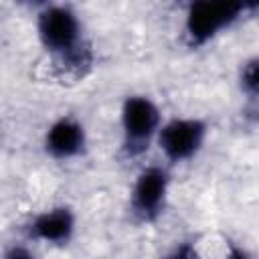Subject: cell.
Listing matches in <instances>:
<instances>
[{"instance_id":"ba28073f","label":"cell","mask_w":259,"mask_h":259,"mask_svg":"<svg viewBox=\"0 0 259 259\" xmlns=\"http://www.w3.org/2000/svg\"><path fill=\"white\" fill-rule=\"evenodd\" d=\"M237 85L247 101L259 103V55L241 61L237 69Z\"/></svg>"},{"instance_id":"8fae6325","label":"cell","mask_w":259,"mask_h":259,"mask_svg":"<svg viewBox=\"0 0 259 259\" xmlns=\"http://www.w3.org/2000/svg\"><path fill=\"white\" fill-rule=\"evenodd\" d=\"M176 2H182V4H184V6H186V4H190V2H192V0H176Z\"/></svg>"},{"instance_id":"8992f818","label":"cell","mask_w":259,"mask_h":259,"mask_svg":"<svg viewBox=\"0 0 259 259\" xmlns=\"http://www.w3.org/2000/svg\"><path fill=\"white\" fill-rule=\"evenodd\" d=\"M79 229L77 212L71 204H51L38 212H34L24 225L22 235L30 245H47V247H67Z\"/></svg>"},{"instance_id":"30bf717a","label":"cell","mask_w":259,"mask_h":259,"mask_svg":"<svg viewBox=\"0 0 259 259\" xmlns=\"http://www.w3.org/2000/svg\"><path fill=\"white\" fill-rule=\"evenodd\" d=\"M247 2H249L251 12H257V10H259V0H247Z\"/></svg>"},{"instance_id":"5b68a950","label":"cell","mask_w":259,"mask_h":259,"mask_svg":"<svg viewBox=\"0 0 259 259\" xmlns=\"http://www.w3.org/2000/svg\"><path fill=\"white\" fill-rule=\"evenodd\" d=\"M208 136L210 125L204 117L174 115L164 119L156 140V148L160 150L164 162L172 168L194 160L206 146Z\"/></svg>"},{"instance_id":"9c48e42d","label":"cell","mask_w":259,"mask_h":259,"mask_svg":"<svg viewBox=\"0 0 259 259\" xmlns=\"http://www.w3.org/2000/svg\"><path fill=\"white\" fill-rule=\"evenodd\" d=\"M16 2L22 4V6H26V8H34L38 12L40 8H45V6H49V4H53L57 0H16Z\"/></svg>"},{"instance_id":"6da1fadb","label":"cell","mask_w":259,"mask_h":259,"mask_svg":"<svg viewBox=\"0 0 259 259\" xmlns=\"http://www.w3.org/2000/svg\"><path fill=\"white\" fill-rule=\"evenodd\" d=\"M34 30L40 49L61 75L79 79L91 71L95 55L75 8L63 2L40 8L34 18Z\"/></svg>"},{"instance_id":"277c9868","label":"cell","mask_w":259,"mask_h":259,"mask_svg":"<svg viewBox=\"0 0 259 259\" xmlns=\"http://www.w3.org/2000/svg\"><path fill=\"white\" fill-rule=\"evenodd\" d=\"M172 172L164 164H146L138 170L127 192V214L136 225H156L170 200Z\"/></svg>"},{"instance_id":"3957f363","label":"cell","mask_w":259,"mask_h":259,"mask_svg":"<svg viewBox=\"0 0 259 259\" xmlns=\"http://www.w3.org/2000/svg\"><path fill=\"white\" fill-rule=\"evenodd\" d=\"M247 12H251L247 0H192L186 4L182 34L190 49H200L227 32Z\"/></svg>"},{"instance_id":"52a82bcc","label":"cell","mask_w":259,"mask_h":259,"mask_svg":"<svg viewBox=\"0 0 259 259\" xmlns=\"http://www.w3.org/2000/svg\"><path fill=\"white\" fill-rule=\"evenodd\" d=\"M89 148V134L81 117L63 113L55 117L42 134V152L55 162H73L85 156Z\"/></svg>"},{"instance_id":"7a4b0ae2","label":"cell","mask_w":259,"mask_h":259,"mask_svg":"<svg viewBox=\"0 0 259 259\" xmlns=\"http://www.w3.org/2000/svg\"><path fill=\"white\" fill-rule=\"evenodd\" d=\"M160 105L146 93H130L119 105V154L125 160H138L156 146L164 123Z\"/></svg>"}]
</instances>
